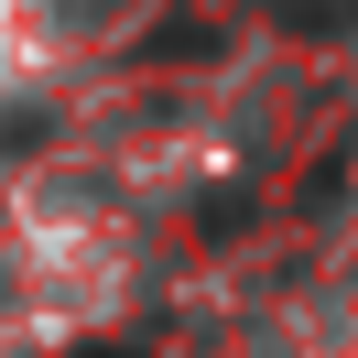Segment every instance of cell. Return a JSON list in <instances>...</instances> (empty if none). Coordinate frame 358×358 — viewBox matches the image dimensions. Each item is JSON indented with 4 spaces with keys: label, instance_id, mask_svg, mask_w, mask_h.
Wrapping results in <instances>:
<instances>
[{
    "label": "cell",
    "instance_id": "1",
    "mask_svg": "<svg viewBox=\"0 0 358 358\" xmlns=\"http://www.w3.org/2000/svg\"><path fill=\"white\" fill-rule=\"evenodd\" d=\"M76 358H131V348H76Z\"/></svg>",
    "mask_w": 358,
    "mask_h": 358
}]
</instances>
